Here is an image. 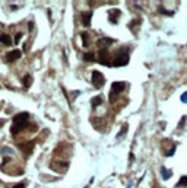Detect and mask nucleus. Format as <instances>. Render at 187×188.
Listing matches in <instances>:
<instances>
[{"label": "nucleus", "instance_id": "nucleus-4", "mask_svg": "<svg viewBox=\"0 0 187 188\" xmlns=\"http://www.w3.org/2000/svg\"><path fill=\"white\" fill-rule=\"evenodd\" d=\"M104 82H105V79H104V76H102V73H99V72H92V83H94V86L95 88H101L102 85H104Z\"/></svg>", "mask_w": 187, "mask_h": 188}, {"label": "nucleus", "instance_id": "nucleus-5", "mask_svg": "<svg viewBox=\"0 0 187 188\" xmlns=\"http://www.w3.org/2000/svg\"><path fill=\"white\" fill-rule=\"evenodd\" d=\"M22 56V53L19 51V50H12L10 53H8V56H6V60H8V63H13V61H16L19 60Z\"/></svg>", "mask_w": 187, "mask_h": 188}, {"label": "nucleus", "instance_id": "nucleus-15", "mask_svg": "<svg viewBox=\"0 0 187 188\" xmlns=\"http://www.w3.org/2000/svg\"><path fill=\"white\" fill-rule=\"evenodd\" d=\"M81 37L83 38V45H85V47H88V45H89V41H88V38H89V37H88V34H86V32H82Z\"/></svg>", "mask_w": 187, "mask_h": 188}, {"label": "nucleus", "instance_id": "nucleus-18", "mask_svg": "<svg viewBox=\"0 0 187 188\" xmlns=\"http://www.w3.org/2000/svg\"><path fill=\"white\" fill-rule=\"evenodd\" d=\"M21 38H22V34H21V32H18L16 35H15V44H18V42L21 41Z\"/></svg>", "mask_w": 187, "mask_h": 188}, {"label": "nucleus", "instance_id": "nucleus-6", "mask_svg": "<svg viewBox=\"0 0 187 188\" xmlns=\"http://www.w3.org/2000/svg\"><path fill=\"white\" fill-rule=\"evenodd\" d=\"M91 18H92V13L91 12H86V13H82V24L83 26H89L91 25Z\"/></svg>", "mask_w": 187, "mask_h": 188}, {"label": "nucleus", "instance_id": "nucleus-25", "mask_svg": "<svg viewBox=\"0 0 187 188\" xmlns=\"http://www.w3.org/2000/svg\"><path fill=\"white\" fill-rule=\"evenodd\" d=\"M3 124H5V121H3V120H0V127H2Z\"/></svg>", "mask_w": 187, "mask_h": 188}, {"label": "nucleus", "instance_id": "nucleus-8", "mask_svg": "<svg viewBox=\"0 0 187 188\" xmlns=\"http://www.w3.org/2000/svg\"><path fill=\"white\" fill-rule=\"evenodd\" d=\"M119 15H120V10H117V9L110 10V22L117 24V18H119Z\"/></svg>", "mask_w": 187, "mask_h": 188}, {"label": "nucleus", "instance_id": "nucleus-19", "mask_svg": "<svg viewBox=\"0 0 187 188\" xmlns=\"http://www.w3.org/2000/svg\"><path fill=\"white\" fill-rule=\"evenodd\" d=\"M126 130H127V125H123V128H122V131H120V134H119V137L124 136V134H126Z\"/></svg>", "mask_w": 187, "mask_h": 188}, {"label": "nucleus", "instance_id": "nucleus-13", "mask_svg": "<svg viewBox=\"0 0 187 188\" xmlns=\"http://www.w3.org/2000/svg\"><path fill=\"white\" fill-rule=\"evenodd\" d=\"M91 104H92V106L101 105V104H102V98H101V96H95V98L91 101Z\"/></svg>", "mask_w": 187, "mask_h": 188}, {"label": "nucleus", "instance_id": "nucleus-7", "mask_svg": "<svg viewBox=\"0 0 187 188\" xmlns=\"http://www.w3.org/2000/svg\"><path fill=\"white\" fill-rule=\"evenodd\" d=\"M34 144H35L34 141L25 143V144H24V143H21V144H19V147H21L24 152H26V153H31V152H32V149H34Z\"/></svg>", "mask_w": 187, "mask_h": 188}, {"label": "nucleus", "instance_id": "nucleus-22", "mask_svg": "<svg viewBox=\"0 0 187 188\" xmlns=\"http://www.w3.org/2000/svg\"><path fill=\"white\" fill-rule=\"evenodd\" d=\"M12 188H25V184H24V182H21V184H16V185H13Z\"/></svg>", "mask_w": 187, "mask_h": 188}, {"label": "nucleus", "instance_id": "nucleus-17", "mask_svg": "<svg viewBox=\"0 0 187 188\" xmlns=\"http://www.w3.org/2000/svg\"><path fill=\"white\" fill-rule=\"evenodd\" d=\"M158 10H159L161 13H165V15H170V16H172V15H174V12H170V10H165V9H164L162 6H161V8L158 9Z\"/></svg>", "mask_w": 187, "mask_h": 188}, {"label": "nucleus", "instance_id": "nucleus-11", "mask_svg": "<svg viewBox=\"0 0 187 188\" xmlns=\"http://www.w3.org/2000/svg\"><path fill=\"white\" fill-rule=\"evenodd\" d=\"M161 175H162V180H170L171 175H172V172L168 171L167 168H161Z\"/></svg>", "mask_w": 187, "mask_h": 188}, {"label": "nucleus", "instance_id": "nucleus-24", "mask_svg": "<svg viewBox=\"0 0 187 188\" xmlns=\"http://www.w3.org/2000/svg\"><path fill=\"white\" fill-rule=\"evenodd\" d=\"M28 26H29V31H32V29H34V24H32V22H29Z\"/></svg>", "mask_w": 187, "mask_h": 188}, {"label": "nucleus", "instance_id": "nucleus-16", "mask_svg": "<svg viewBox=\"0 0 187 188\" xmlns=\"http://www.w3.org/2000/svg\"><path fill=\"white\" fill-rule=\"evenodd\" d=\"M181 185H183V187L187 185V177H181V178H180V181L177 182V187H181Z\"/></svg>", "mask_w": 187, "mask_h": 188}, {"label": "nucleus", "instance_id": "nucleus-23", "mask_svg": "<svg viewBox=\"0 0 187 188\" xmlns=\"http://www.w3.org/2000/svg\"><path fill=\"white\" fill-rule=\"evenodd\" d=\"M174 152H175V146H172V149H171L170 152L167 153V156H172V155H174Z\"/></svg>", "mask_w": 187, "mask_h": 188}, {"label": "nucleus", "instance_id": "nucleus-3", "mask_svg": "<svg viewBox=\"0 0 187 188\" xmlns=\"http://www.w3.org/2000/svg\"><path fill=\"white\" fill-rule=\"evenodd\" d=\"M124 82H114L111 85V92H110V102H114V96L117 95V93H120L124 90Z\"/></svg>", "mask_w": 187, "mask_h": 188}, {"label": "nucleus", "instance_id": "nucleus-9", "mask_svg": "<svg viewBox=\"0 0 187 188\" xmlns=\"http://www.w3.org/2000/svg\"><path fill=\"white\" fill-rule=\"evenodd\" d=\"M0 42L3 45H10L12 44V38L9 35H6V34H3V35H0Z\"/></svg>", "mask_w": 187, "mask_h": 188}, {"label": "nucleus", "instance_id": "nucleus-20", "mask_svg": "<svg viewBox=\"0 0 187 188\" xmlns=\"http://www.w3.org/2000/svg\"><path fill=\"white\" fill-rule=\"evenodd\" d=\"M181 102H184V104H187V92H184V93L181 95Z\"/></svg>", "mask_w": 187, "mask_h": 188}, {"label": "nucleus", "instance_id": "nucleus-21", "mask_svg": "<svg viewBox=\"0 0 187 188\" xmlns=\"http://www.w3.org/2000/svg\"><path fill=\"white\" fill-rule=\"evenodd\" d=\"M2 152H3V153H10V155L13 153V150H12V149H8V147H5V149H2Z\"/></svg>", "mask_w": 187, "mask_h": 188}, {"label": "nucleus", "instance_id": "nucleus-12", "mask_svg": "<svg viewBox=\"0 0 187 188\" xmlns=\"http://www.w3.org/2000/svg\"><path fill=\"white\" fill-rule=\"evenodd\" d=\"M83 58H85L86 61H95V54H94V53H85V54H83Z\"/></svg>", "mask_w": 187, "mask_h": 188}, {"label": "nucleus", "instance_id": "nucleus-2", "mask_svg": "<svg viewBox=\"0 0 187 188\" xmlns=\"http://www.w3.org/2000/svg\"><path fill=\"white\" fill-rule=\"evenodd\" d=\"M127 63H129V51H127V48L119 50L117 57L114 58V66L122 67V66H126Z\"/></svg>", "mask_w": 187, "mask_h": 188}, {"label": "nucleus", "instance_id": "nucleus-10", "mask_svg": "<svg viewBox=\"0 0 187 188\" xmlns=\"http://www.w3.org/2000/svg\"><path fill=\"white\" fill-rule=\"evenodd\" d=\"M22 83H24V88H29L31 86V83H32V77H31V74H26L24 77V80H22Z\"/></svg>", "mask_w": 187, "mask_h": 188}, {"label": "nucleus", "instance_id": "nucleus-14", "mask_svg": "<svg viewBox=\"0 0 187 188\" xmlns=\"http://www.w3.org/2000/svg\"><path fill=\"white\" fill-rule=\"evenodd\" d=\"M113 40H111V38H101V40H99V44H101V45H110V44H113Z\"/></svg>", "mask_w": 187, "mask_h": 188}, {"label": "nucleus", "instance_id": "nucleus-1", "mask_svg": "<svg viewBox=\"0 0 187 188\" xmlns=\"http://www.w3.org/2000/svg\"><path fill=\"white\" fill-rule=\"evenodd\" d=\"M28 118H29V114H28V112H21V114L15 115V117H13V125H12V128H10V133H12V134H18L24 127L28 125Z\"/></svg>", "mask_w": 187, "mask_h": 188}]
</instances>
